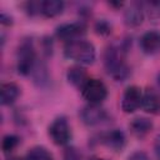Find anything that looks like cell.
Segmentation results:
<instances>
[{
    "label": "cell",
    "mask_w": 160,
    "mask_h": 160,
    "mask_svg": "<svg viewBox=\"0 0 160 160\" xmlns=\"http://www.w3.org/2000/svg\"><path fill=\"white\" fill-rule=\"evenodd\" d=\"M149 12L155 15V16H160V1H151L149 2Z\"/></svg>",
    "instance_id": "7402d4cb"
},
{
    "label": "cell",
    "mask_w": 160,
    "mask_h": 160,
    "mask_svg": "<svg viewBox=\"0 0 160 160\" xmlns=\"http://www.w3.org/2000/svg\"><path fill=\"white\" fill-rule=\"evenodd\" d=\"M9 160H25V159L19 158V156H15V158H11V159H9Z\"/></svg>",
    "instance_id": "d4e9b609"
},
{
    "label": "cell",
    "mask_w": 160,
    "mask_h": 160,
    "mask_svg": "<svg viewBox=\"0 0 160 160\" xmlns=\"http://www.w3.org/2000/svg\"><path fill=\"white\" fill-rule=\"evenodd\" d=\"M101 141L106 148H109L114 151H121L126 144V136L121 130L112 129L102 135Z\"/></svg>",
    "instance_id": "30bf717a"
},
{
    "label": "cell",
    "mask_w": 160,
    "mask_h": 160,
    "mask_svg": "<svg viewBox=\"0 0 160 160\" xmlns=\"http://www.w3.org/2000/svg\"><path fill=\"white\" fill-rule=\"evenodd\" d=\"M64 160H81V155L75 148H68L64 152Z\"/></svg>",
    "instance_id": "ffe728a7"
},
{
    "label": "cell",
    "mask_w": 160,
    "mask_h": 160,
    "mask_svg": "<svg viewBox=\"0 0 160 160\" xmlns=\"http://www.w3.org/2000/svg\"><path fill=\"white\" fill-rule=\"evenodd\" d=\"M66 80L72 86H76V88L81 89L84 86V84L89 80V78H88L86 70L82 66L75 65V66H71V68L68 69V71H66Z\"/></svg>",
    "instance_id": "9a60e30c"
},
{
    "label": "cell",
    "mask_w": 160,
    "mask_h": 160,
    "mask_svg": "<svg viewBox=\"0 0 160 160\" xmlns=\"http://www.w3.org/2000/svg\"><path fill=\"white\" fill-rule=\"evenodd\" d=\"M64 55L79 65H91L96 59V50L90 41L80 39L65 44Z\"/></svg>",
    "instance_id": "7a4b0ae2"
},
{
    "label": "cell",
    "mask_w": 160,
    "mask_h": 160,
    "mask_svg": "<svg viewBox=\"0 0 160 160\" xmlns=\"http://www.w3.org/2000/svg\"><path fill=\"white\" fill-rule=\"evenodd\" d=\"M141 109L148 114H152V115L160 114V95L151 89L142 92Z\"/></svg>",
    "instance_id": "8fae6325"
},
{
    "label": "cell",
    "mask_w": 160,
    "mask_h": 160,
    "mask_svg": "<svg viewBox=\"0 0 160 160\" xmlns=\"http://www.w3.org/2000/svg\"><path fill=\"white\" fill-rule=\"evenodd\" d=\"M86 34V25L82 21H75V22H65L56 28L55 35L59 40L68 42L80 40L81 36Z\"/></svg>",
    "instance_id": "8992f818"
},
{
    "label": "cell",
    "mask_w": 160,
    "mask_h": 160,
    "mask_svg": "<svg viewBox=\"0 0 160 160\" xmlns=\"http://www.w3.org/2000/svg\"><path fill=\"white\" fill-rule=\"evenodd\" d=\"M20 96V86L15 82H4L0 88V101L2 105H12Z\"/></svg>",
    "instance_id": "5bb4252c"
},
{
    "label": "cell",
    "mask_w": 160,
    "mask_h": 160,
    "mask_svg": "<svg viewBox=\"0 0 160 160\" xmlns=\"http://www.w3.org/2000/svg\"><path fill=\"white\" fill-rule=\"evenodd\" d=\"M28 160H54V156L46 148L34 146L28 152Z\"/></svg>",
    "instance_id": "e0dca14e"
},
{
    "label": "cell",
    "mask_w": 160,
    "mask_h": 160,
    "mask_svg": "<svg viewBox=\"0 0 160 160\" xmlns=\"http://www.w3.org/2000/svg\"><path fill=\"white\" fill-rule=\"evenodd\" d=\"M158 82H159V85H160V74L158 75Z\"/></svg>",
    "instance_id": "4316f807"
},
{
    "label": "cell",
    "mask_w": 160,
    "mask_h": 160,
    "mask_svg": "<svg viewBox=\"0 0 160 160\" xmlns=\"http://www.w3.org/2000/svg\"><path fill=\"white\" fill-rule=\"evenodd\" d=\"M128 45L121 42L119 45H111L105 51L104 64L108 74L115 81H124L130 75V69L125 62V52Z\"/></svg>",
    "instance_id": "6da1fadb"
},
{
    "label": "cell",
    "mask_w": 160,
    "mask_h": 160,
    "mask_svg": "<svg viewBox=\"0 0 160 160\" xmlns=\"http://www.w3.org/2000/svg\"><path fill=\"white\" fill-rule=\"evenodd\" d=\"M80 90L82 98L91 105H100L108 98V88L100 79H89Z\"/></svg>",
    "instance_id": "277c9868"
},
{
    "label": "cell",
    "mask_w": 160,
    "mask_h": 160,
    "mask_svg": "<svg viewBox=\"0 0 160 160\" xmlns=\"http://www.w3.org/2000/svg\"><path fill=\"white\" fill-rule=\"evenodd\" d=\"M48 134L54 144L62 146L66 145L71 139V129L70 125L64 116H59L52 120V122L49 125Z\"/></svg>",
    "instance_id": "5b68a950"
},
{
    "label": "cell",
    "mask_w": 160,
    "mask_h": 160,
    "mask_svg": "<svg viewBox=\"0 0 160 160\" xmlns=\"http://www.w3.org/2000/svg\"><path fill=\"white\" fill-rule=\"evenodd\" d=\"M20 142V139L19 136L14 135V134H8L2 138V141H1V149L5 154H10L11 151H14Z\"/></svg>",
    "instance_id": "ac0fdd59"
},
{
    "label": "cell",
    "mask_w": 160,
    "mask_h": 160,
    "mask_svg": "<svg viewBox=\"0 0 160 160\" xmlns=\"http://www.w3.org/2000/svg\"><path fill=\"white\" fill-rule=\"evenodd\" d=\"M144 18H145V12H144V9L140 4L135 2V4H131L126 10H125V14H124V21L128 26L130 28H136V26H140L144 21Z\"/></svg>",
    "instance_id": "7c38bea8"
},
{
    "label": "cell",
    "mask_w": 160,
    "mask_h": 160,
    "mask_svg": "<svg viewBox=\"0 0 160 160\" xmlns=\"http://www.w3.org/2000/svg\"><path fill=\"white\" fill-rule=\"evenodd\" d=\"M0 21H1V24H2V25H5V26H10V25L12 24V18H11L10 15L5 14V12H1Z\"/></svg>",
    "instance_id": "603a6c76"
},
{
    "label": "cell",
    "mask_w": 160,
    "mask_h": 160,
    "mask_svg": "<svg viewBox=\"0 0 160 160\" xmlns=\"http://www.w3.org/2000/svg\"><path fill=\"white\" fill-rule=\"evenodd\" d=\"M154 150H155V154L158 155V158H160V134H159V135L156 136V139H155Z\"/></svg>",
    "instance_id": "cb8c5ba5"
},
{
    "label": "cell",
    "mask_w": 160,
    "mask_h": 160,
    "mask_svg": "<svg viewBox=\"0 0 160 160\" xmlns=\"http://www.w3.org/2000/svg\"><path fill=\"white\" fill-rule=\"evenodd\" d=\"M130 131L138 136V138H144L145 135H148L151 129H152V121L148 118H136L134 120H131V122L129 124Z\"/></svg>",
    "instance_id": "2e32d148"
},
{
    "label": "cell",
    "mask_w": 160,
    "mask_h": 160,
    "mask_svg": "<svg viewBox=\"0 0 160 160\" xmlns=\"http://www.w3.org/2000/svg\"><path fill=\"white\" fill-rule=\"evenodd\" d=\"M140 49L146 55H155L160 51V31L149 30L140 38Z\"/></svg>",
    "instance_id": "9c48e42d"
},
{
    "label": "cell",
    "mask_w": 160,
    "mask_h": 160,
    "mask_svg": "<svg viewBox=\"0 0 160 160\" xmlns=\"http://www.w3.org/2000/svg\"><path fill=\"white\" fill-rule=\"evenodd\" d=\"M65 4L61 0H45L39 2V12L45 18H56L62 14Z\"/></svg>",
    "instance_id": "4fadbf2b"
},
{
    "label": "cell",
    "mask_w": 160,
    "mask_h": 160,
    "mask_svg": "<svg viewBox=\"0 0 160 160\" xmlns=\"http://www.w3.org/2000/svg\"><path fill=\"white\" fill-rule=\"evenodd\" d=\"M36 65V52L30 40H24L16 54V70L20 75L28 76L32 74Z\"/></svg>",
    "instance_id": "3957f363"
},
{
    "label": "cell",
    "mask_w": 160,
    "mask_h": 160,
    "mask_svg": "<svg viewBox=\"0 0 160 160\" xmlns=\"http://www.w3.org/2000/svg\"><path fill=\"white\" fill-rule=\"evenodd\" d=\"M80 118L82 120V122L85 125L89 126H94L98 125L100 122H102L106 118V111L100 108V105H91L88 104L86 106H84L80 111Z\"/></svg>",
    "instance_id": "ba28073f"
},
{
    "label": "cell",
    "mask_w": 160,
    "mask_h": 160,
    "mask_svg": "<svg viewBox=\"0 0 160 160\" xmlns=\"http://www.w3.org/2000/svg\"><path fill=\"white\" fill-rule=\"evenodd\" d=\"M92 160H109V159H105V158H95Z\"/></svg>",
    "instance_id": "484cf974"
},
{
    "label": "cell",
    "mask_w": 160,
    "mask_h": 160,
    "mask_svg": "<svg viewBox=\"0 0 160 160\" xmlns=\"http://www.w3.org/2000/svg\"><path fill=\"white\" fill-rule=\"evenodd\" d=\"M94 29H95V32H96L98 35H100V36H108V35L111 34L112 26H111V24H110L108 20L100 19V20H98V21L95 22Z\"/></svg>",
    "instance_id": "d6986e66"
},
{
    "label": "cell",
    "mask_w": 160,
    "mask_h": 160,
    "mask_svg": "<svg viewBox=\"0 0 160 160\" xmlns=\"http://www.w3.org/2000/svg\"><path fill=\"white\" fill-rule=\"evenodd\" d=\"M128 160H150L148 154L145 151H141V150H138V151H134L129 158Z\"/></svg>",
    "instance_id": "44dd1931"
},
{
    "label": "cell",
    "mask_w": 160,
    "mask_h": 160,
    "mask_svg": "<svg viewBox=\"0 0 160 160\" xmlns=\"http://www.w3.org/2000/svg\"><path fill=\"white\" fill-rule=\"evenodd\" d=\"M141 100H142V90L136 85H131L126 88V90L122 94L121 110L125 114H132L139 108H141Z\"/></svg>",
    "instance_id": "52a82bcc"
}]
</instances>
